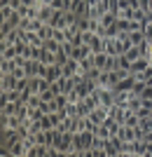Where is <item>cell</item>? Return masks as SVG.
Segmentation results:
<instances>
[{
	"label": "cell",
	"instance_id": "1",
	"mask_svg": "<svg viewBox=\"0 0 152 157\" xmlns=\"http://www.w3.org/2000/svg\"><path fill=\"white\" fill-rule=\"evenodd\" d=\"M122 145H124V141L119 136H110L108 138V145H106V157H119Z\"/></svg>",
	"mask_w": 152,
	"mask_h": 157
},
{
	"label": "cell",
	"instance_id": "2",
	"mask_svg": "<svg viewBox=\"0 0 152 157\" xmlns=\"http://www.w3.org/2000/svg\"><path fill=\"white\" fill-rule=\"evenodd\" d=\"M108 115H110V108H106V105H96V108L89 113V120H91L94 124H103Z\"/></svg>",
	"mask_w": 152,
	"mask_h": 157
},
{
	"label": "cell",
	"instance_id": "3",
	"mask_svg": "<svg viewBox=\"0 0 152 157\" xmlns=\"http://www.w3.org/2000/svg\"><path fill=\"white\" fill-rule=\"evenodd\" d=\"M94 54V49H91V45H87V42H82V45H77L70 52V59H75V61H82V59H87V56H91Z\"/></svg>",
	"mask_w": 152,
	"mask_h": 157
},
{
	"label": "cell",
	"instance_id": "4",
	"mask_svg": "<svg viewBox=\"0 0 152 157\" xmlns=\"http://www.w3.org/2000/svg\"><path fill=\"white\" fill-rule=\"evenodd\" d=\"M0 124H2V129H19L24 120L19 115H0Z\"/></svg>",
	"mask_w": 152,
	"mask_h": 157
},
{
	"label": "cell",
	"instance_id": "5",
	"mask_svg": "<svg viewBox=\"0 0 152 157\" xmlns=\"http://www.w3.org/2000/svg\"><path fill=\"white\" fill-rule=\"evenodd\" d=\"M7 150H9V155H12V157H26V152H28V145L24 143V138H19V141H14V143L9 145Z\"/></svg>",
	"mask_w": 152,
	"mask_h": 157
},
{
	"label": "cell",
	"instance_id": "6",
	"mask_svg": "<svg viewBox=\"0 0 152 157\" xmlns=\"http://www.w3.org/2000/svg\"><path fill=\"white\" fill-rule=\"evenodd\" d=\"M47 24H52L54 28H66V26H68L66 12H61V10H54V14H52V19L47 21Z\"/></svg>",
	"mask_w": 152,
	"mask_h": 157
},
{
	"label": "cell",
	"instance_id": "7",
	"mask_svg": "<svg viewBox=\"0 0 152 157\" xmlns=\"http://www.w3.org/2000/svg\"><path fill=\"white\" fill-rule=\"evenodd\" d=\"M0 89H17V78L14 73H0Z\"/></svg>",
	"mask_w": 152,
	"mask_h": 157
},
{
	"label": "cell",
	"instance_id": "8",
	"mask_svg": "<svg viewBox=\"0 0 152 157\" xmlns=\"http://www.w3.org/2000/svg\"><path fill=\"white\" fill-rule=\"evenodd\" d=\"M19 129H2V145L5 148H9V145L14 143V141H19Z\"/></svg>",
	"mask_w": 152,
	"mask_h": 157
},
{
	"label": "cell",
	"instance_id": "9",
	"mask_svg": "<svg viewBox=\"0 0 152 157\" xmlns=\"http://www.w3.org/2000/svg\"><path fill=\"white\" fill-rule=\"evenodd\" d=\"M98 94H101V105H106V108L115 105V89H98Z\"/></svg>",
	"mask_w": 152,
	"mask_h": 157
},
{
	"label": "cell",
	"instance_id": "10",
	"mask_svg": "<svg viewBox=\"0 0 152 157\" xmlns=\"http://www.w3.org/2000/svg\"><path fill=\"white\" fill-rule=\"evenodd\" d=\"M80 73H82L80 71V61H75V59H70L66 66H63V75H66V78H75Z\"/></svg>",
	"mask_w": 152,
	"mask_h": 157
},
{
	"label": "cell",
	"instance_id": "11",
	"mask_svg": "<svg viewBox=\"0 0 152 157\" xmlns=\"http://www.w3.org/2000/svg\"><path fill=\"white\" fill-rule=\"evenodd\" d=\"M133 82H136V75H126L124 80H119L117 85H115V92H131Z\"/></svg>",
	"mask_w": 152,
	"mask_h": 157
},
{
	"label": "cell",
	"instance_id": "12",
	"mask_svg": "<svg viewBox=\"0 0 152 157\" xmlns=\"http://www.w3.org/2000/svg\"><path fill=\"white\" fill-rule=\"evenodd\" d=\"M19 110V101H7V103H0V115H17Z\"/></svg>",
	"mask_w": 152,
	"mask_h": 157
},
{
	"label": "cell",
	"instance_id": "13",
	"mask_svg": "<svg viewBox=\"0 0 152 157\" xmlns=\"http://www.w3.org/2000/svg\"><path fill=\"white\" fill-rule=\"evenodd\" d=\"M150 63H152L150 56H140V59H136V61L131 63V73H140V71H145Z\"/></svg>",
	"mask_w": 152,
	"mask_h": 157
},
{
	"label": "cell",
	"instance_id": "14",
	"mask_svg": "<svg viewBox=\"0 0 152 157\" xmlns=\"http://www.w3.org/2000/svg\"><path fill=\"white\" fill-rule=\"evenodd\" d=\"M129 98H131V94H129V92H115V105L129 108Z\"/></svg>",
	"mask_w": 152,
	"mask_h": 157
},
{
	"label": "cell",
	"instance_id": "15",
	"mask_svg": "<svg viewBox=\"0 0 152 157\" xmlns=\"http://www.w3.org/2000/svg\"><path fill=\"white\" fill-rule=\"evenodd\" d=\"M94 63H96V68H98V71H106V66H108V54H106V52H96V54H94Z\"/></svg>",
	"mask_w": 152,
	"mask_h": 157
},
{
	"label": "cell",
	"instance_id": "16",
	"mask_svg": "<svg viewBox=\"0 0 152 157\" xmlns=\"http://www.w3.org/2000/svg\"><path fill=\"white\" fill-rule=\"evenodd\" d=\"M38 61H42L45 66H52V63H56V54L42 47V54H40V59H38Z\"/></svg>",
	"mask_w": 152,
	"mask_h": 157
},
{
	"label": "cell",
	"instance_id": "17",
	"mask_svg": "<svg viewBox=\"0 0 152 157\" xmlns=\"http://www.w3.org/2000/svg\"><path fill=\"white\" fill-rule=\"evenodd\" d=\"M98 21H101V26H103V28L113 26L115 21H117V12H106V14H103V17H101Z\"/></svg>",
	"mask_w": 152,
	"mask_h": 157
},
{
	"label": "cell",
	"instance_id": "18",
	"mask_svg": "<svg viewBox=\"0 0 152 157\" xmlns=\"http://www.w3.org/2000/svg\"><path fill=\"white\" fill-rule=\"evenodd\" d=\"M42 47H45V49H49V52H54V54H56V52H61V42H59L56 38H47Z\"/></svg>",
	"mask_w": 152,
	"mask_h": 157
},
{
	"label": "cell",
	"instance_id": "19",
	"mask_svg": "<svg viewBox=\"0 0 152 157\" xmlns=\"http://www.w3.org/2000/svg\"><path fill=\"white\" fill-rule=\"evenodd\" d=\"M94 68H96V63H94V54L80 61V71H82V73H89V71H94Z\"/></svg>",
	"mask_w": 152,
	"mask_h": 157
},
{
	"label": "cell",
	"instance_id": "20",
	"mask_svg": "<svg viewBox=\"0 0 152 157\" xmlns=\"http://www.w3.org/2000/svg\"><path fill=\"white\" fill-rule=\"evenodd\" d=\"M124 56H126V59H129V61H131V63H133V61H136V59H140L143 54H140L138 45H133V47H129V49H126V52H124Z\"/></svg>",
	"mask_w": 152,
	"mask_h": 157
},
{
	"label": "cell",
	"instance_id": "21",
	"mask_svg": "<svg viewBox=\"0 0 152 157\" xmlns=\"http://www.w3.org/2000/svg\"><path fill=\"white\" fill-rule=\"evenodd\" d=\"M115 26H117L119 35H122V33H131V21H129V19H117V21H115Z\"/></svg>",
	"mask_w": 152,
	"mask_h": 157
},
{
	"label": "cell",
	"instance_id": "22",
	"mask_svg": "<svg viewBox=\"0 0 152 157\" xmlns=\"http://www.w3.org/2000/svg\"><path fill=\"white\" fill-rule=\"evenodd\" d=\"M14 12H17V10H14L12 5H0V21H7Z\"/></svg>",
	"mask_w": 152,
	"mask_h": 157
},
{
	"label": "cell",
	"instance_id": "23",
	"mask_svg": "<svg viewBox=\"0 0 152 157\" xmlns=\"http://www.w3.org/2000/svg\"><path fill=\"white\" fill-rule=\"evenodd\" d=\"M38 33H40V38H42V40H47V38H52V35H54V26H52V24H42Z\"/></svg>",
	"mask_w": 152,
	"mask_h": 157
},
{
	"label": "cell",
	"instance_id": "24",
	"mask_svg": "<svg viewBox=\"0 0 152 157\" xmlns=\"http://www.w3.org/2000/svg\"><path fill=\"white\" fill-rule=\"evenodd\" d=\"M145 87H147L145 80H136V82H133V87H131V94H138V96H140V94L145 92Z\"/></svg>",
	"mask_w": 152,
	"mask_h": 157
},
{
	"label": "cell",
	"instance_id": "25",
	"mask_svg": "<svg viewBox=\"0 0 152 157\" xmlns=\"http://www.w3.org/2000/svg\"><path fill=\"white\" fill-rule=\"evenodd\" d=\"M129 38H131L133 45H140V42L145 40V33H143V31H131V33H129Z\"/></svg>",
	"mask_w": 152,
	"mask_h": 157
},
{
	"label": "cell",
	"instance_id": "26",
	"mask_svg": "<svg viewBox=\"0 0 152 157\" xmlns=\"http://www.w3.org/2000/svg\"><path fill=\"white\" fill-rule=\"evenodd\" d=\"M40 127H42V131L54 129V122H52V117H49V113H47V115H42V120H40Z\"/></svg>",
	"mask_w": 152,
	"mask_h": 157
},
{
	"label": "cell",
	"instance_id": "27",
	"mask_svg": "<svg viewBox=\"0 0 152 157\" xmlns=\"http://www.w3.org/2000/svg\"><path fill=\"white\" fill-rule=\"evenodd\" d=\"M12 31H14V26L9 24V21H0V38L7 35V33H12Z\"/></svg>",
	"mask_w": 152,
	"mask_h": 157
},
{
	"label": "cell",
	"instance_id": "28",
	"mask_svg": "<svg viewBox=\"0 0 152 157\" xmlns=\"http://www.w3.org/2000/svg\"><path fill=\"white\" fill-rule=\"evenodd\" d=\"M89 21H91L89 17H80V19H77V28H80L82 33H84V31H89Z\"/></svg>",
	"mask_w": 152,
	"mask_h": 157
},
{
	"label": "cell",
	"instance_id": "29",
	"mask_svg": "<svg viewBox=\"0 0 152 157\" xmlns=\"http://www.w3.org/2000/svg\"><path fill=\"white\" fill-rule=\"evenodd\" d=\"M40 98H42V101H54L56 94H54L52 89H45V92H40Z\"/></svg>",
	"mask_w": 152,
	"mask_h": 157
},
{
	"label": "cell",
	"instance_id": "30",
	"mask_svg": "<svg viewBox=\"0 0 152 157\" xmlns=\"http://www.w3.org/2000/svg\"><path fill=\"white\" fill-rule=\"evenodd\" d=\"M143 33H145V38L152 40V21H147L145 26H143Z\"/></svg>",
	"mask_w": 152,
	"mask_h": 157
}]
</instances>
